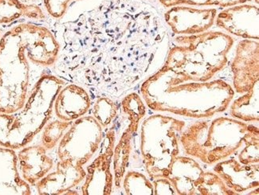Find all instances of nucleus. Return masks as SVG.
<instances>
[{"mask_svg": "<svg viewBox=\"0 0 259 195\" xmlns=\"http://www.w3.org/2000/svg\"><path fill=\"white\" fill-rule=\"evenodd\" d=\"M97 1L62 26L58 68L73 82L123 92L163 66L170 47L167 29L149 3Z\"/></svg>", "mask_w": 259, "mask_h": 195, "instance_id": "nucleus-1", "label": "nucleus"}, {"mask_svg": "<svg viewBox=\"0 0 259 195\" xmlns=\"http://www.w3.org/2000/svg\"><path fill=\"white\" fill-rule=\"evenodd\" d=\"M60 45L47 27L20 23L0 39V113H12L26 103L40 78L36 70L56 63Z\"/></svg>", "mask_w": 259, "mask_h": 195, "instance_id": "nucleus-2", "label": "nucleus"}, {"mask_svg": "<svg viewBox=\"0 0 259 195\" xmlns=\"http://www.w3.org/2000/svg\"><path fill=\"white\" fill-rule=\"evenodd\" d=\"M234 40L221 32L179 36L162 67L182 81L207 82L227 65Z\"/></svg>", "mask_w": 259, "mask_h": 195, "instance_id": "nucleus-3", "label": "nucleus"}, {"mask_svg": "<svg viewBox=\"0 0 259 195\" xmlns=\"http://www.w3.org/2000/svg\"><path fill=\"white\" fill-rule=\"evenodd\" d=\"M63 86L62 79L44 74L23 108L15 113H0V147L15 150L29 144L48 123L55 98Z\"/></svg>", "mask_w": 259, "mask_h": 195, "instance_id": "nucleus-4", "label": "nucleus"}, {"mask_svg": "<svg viewBox=\"0 0 259 195\" xmlns=\"http://www.w3.org/2000/svg\"><path fill=\"white\" fill-rule=\"evenodd\" d=\"M102 127L94 117H81L72 122L59 141V161L70 162L83 167L99 149Z\"/></svg>", "mask_w": 259, "mask_h": 195, "instance_id": "nucleus-5", "label": "nucleus"}, {"mask_svg": "<svg viewBox=\"0 0 259 195\" xmlns=\"http://www.w3.org/2000/svg\"><path fill=\"white\" fill-rule=\"evenodd\" d=\"M114 145L115 132L110 130L105 135L99 156L87 167L85 180L81 187L82 194H110L113 188L110 166Z\"/></svg>", "mask_w": 259, "mask_h": 195, "instance_id": "nucleus-6", "label": "nucleus"}, {"mask_svg": "<svg viewBox=\"0 0 259 195\" xmlns=\"http://www.w3.org/2000/svg\"><path fill=\"white\" fill-rule=\"evenodd\" d=\"M216 15V9L178 5L171 7L164 14V21L175 34L193 35L210 28L215 21Z\"/></svg>", "mask_w": 259, "mask_h": 195, "instance_id": "nucleus-7", "label": "nucleus"}, {"mask_svg": "<svg viewBox=\"0 0 259 195\" xmlns=\"http://www.w3.org/2000/svg\"><path fill=\"white\" fill-rule=\"evenodd\" d=\"M233 84L239 93L250 91L259 79V45L252 40H242L238 44L231 65Z\"/></svg>", "mask_w": 259, "mask_h": 195, "instance_id": "nucleus-8", "label": "nucleus"}, {"mask_svg": "<svg viewBox=\"0 0 259 195\" xmlns=\"http://www.w3.org/2000/svg\"><path fill=\"white\" fill-rule=\"evenodd\" d=\"M258 8L243 4L224 10L216 15L215 23L241 38L258 39Z\"/></svg>", "mask_w": 259, "mask_h": 195, "instance_id": "nucleus-9", "label": "nucleus"}, {"mask_svg": "<svg viewBox=\"0 0 259 195\" xmlns=\"http://www.w3.org/2000/svg\"><path fill=\"white\" fill-rule=\"evenodd\" d=\"M85 175L82 167L70 162L59 161L56 171L48 173L35 186L41 195L63 194L78 185L85 178Z\"/></svg>", "mask_w": 259, "mask_h": 195, "instance_id": "nucleus-10", "label": "nucleus"}, {"mask_svg": "<svg viewBox=\"0 0 259 195\" xmlns=\"http://www.w3.org/2000/svg\"><path fill=\"white\" fill-rule=\"evenodd\" d=\"M91 105L87 90L73 83L62 87L55 98L54 109L59 120L74 121L87 114Z\"/></svg>", "mask_w": 259, "mask_h": 195, "instance_id": "nucleus-11", "label": "nucleus"}, {"mask_svg": "<svg viewBox=\"0 0 259 195\" xmlns=\"http://www.w3.org/2000/svg\"><path fill=\"white\" fill-rule=\"evenodd\" d=\"M42 145L27 147L18 153V167L22 178L34 186L51 171L54 161Z\"/></svg>", "mask_w": 259, "mask_h": 195, "instance_id": "nucleus-12", "label": "nucleus"}, {"mask_svg": "<svg viewBox=\"0 0 259 195\" xmlns=\"http://www.w3.org/2000/svg\"><path fill=\"white\" fill-rule=\"evenodd\" d=\"M30 194V184L21 176L15 150L0 147V195Z\"/></svg>", "mask_w": 259, "mask_h": 195, "instance_id": "nucleus-13", "label": "nucleus"}, {"mask_svg": "<svg viewBox=\"0 0 259 195\" xmlns=\"http://www.w3.org/2000/svg\"><path fill=\"white\" fill-rule=\"evenodd\" d=\"M124 113L130 117V124L128 128L123 133L118 144L114 148V172L116 186H120V182L124 175L128 157L131 151V139L135 133L141 119L145 114V109L137 105H127L123 108Z\"/></svg>", "mask_w": 259, "mask_h": 195, "instance_id": "nucleus-14", "label": "nucleus"}, {"mask_svg": "<svg viewBox=\"0 0 259 195\" xmlns=\"http://www.w3.org/2000/svg\"><path fill=\"white\" fill-rule=\"evenodd\" d=\"M21 17L32 19H45L39 7L26 4L19 0H0V24L10 23Z\"/></svg>", "mask_w": 259, "mask_h": 195, "instance_id": "nucleus-15", "label": "nucleus"}, {"mask_svg": "<svg viewBox=\"0 0 259 195\" xmlns=\"http://www.w3.org/2000/svg\"><path fill=\"white\" fill-rule=\"evenodd\" d=\"M231 114L244 121H258V81L245 96L235 100Z\"/></svg>", "mask_w": 259, "mask_h": 195, "instance_id": "nucleus-16", "label": "nucleus"}, {"mask_svg": "<svg viewBox=\"0 0 259 195\" xmlns=\"http://www.w3.org/2000/svg\"><path fill=\"white\" fill-rule=\"evenodd\" d=\"M72 122L73 121H63V120H59L47 123L42 131L41 145L47 150L55 149L62 136L66 133L68 128H70Z\"/></svg>", "mask_w": 259, "mask_h": 195, "instance_id": "nucleus-17", "label": "nucleus"}, {"mask_svg": "<svg viewBox=\"0 0 259 195\" xmlns=\"http://www.w3.org/2000/svg\"><path fill=\"white\" fill-rule=\"evenodd\" d=\"M126 194H152L153 186L141 173L131 171L125 175L124 180Z\"/></svg>", "mask_w": 259, "mask_h": 195, "instance_id": "nucleus-18", "label": "nucleus"}, {"mask_svg": "<svg viewBox=\"0 0 259 195\" xmlns=\"http://www.w3.org/2000/svg\"><path fill=\"white\" fill-rule=\"evenodd\" d=\"M252 0H159V2L165 7L188 5V6H214L220 8H230L239 4H246Z\"/></svg>", "mask_w": 259, "mask_h": 195, "instance_id": "nucleus-19", "label": "nucleus"}, {"mask_svg": "<svg viewBox=\"0 0 259 195\" xmlns=\"http://www.w3.org/2000/svg\"><path fill=\"white\" fill-rule=\"evenodd\" d=\"M117 113V105L108 98H101L94 106V117L102 127H106L113 121Z\"/></svg>", "mask_w": 259, "mask_h": 195, "instance_id": "nucleus-20", "label": "nucleus"}, {"mask_svg": "<svg viewBox=\"0 0 259 195\" xmlns=\"http://www.w3.org/2000/svg\"><path fill=\"white\" fill-rule=\"evenodd\" d=\"M246 147L241 152L239 160L245 165L258 163V129L254 128L248 134L245 139Z\"/></svg>", "mask_w": 259, "mask_h": 195, "instance_id": "nucleus-21", "label": "nucleus"}, {"mask_svg": "<svg viewBox=\"0 0 259 195\" xmlns=\"http://www.w3.org/2000/svg\"><path fill=\"white\" fill-rule=\"evenodd\" d=\"M73 0H44L47 12L55 19H60L66 14L68 5Z\"/></svg>", "mask_w": 259, "mask_h": 195, "instance_id": "nucleus-22", "label": "nucleus"}, {"mask_svg": "<svg viewBox=\"0 0 259 195\" xmlns=\"http://www.w3.org/2000/svg\"><path fill=\"white\" fill-rule=\"evenodd\" d=\"M258 1L259 0H254V2H256V4H258Z\"/></svg>", "mask_w": 259, "mask_h": 195, "instance_id": "nucleus-23", "label": "nucleus"}, {"mask_svg": "<svg viewBox=\"0 0 259 195\" xmlns=\"http://www.w3.org/2000/svg\"><path fill=\"white\" fill-rule=\"evenodd\" d=\"M1 37H2V36H1V32H0V39H1Z\"/></svg>", "mask_w": 259, "mask_h": 195, "instance_id": "nucleus-24", "label": "nucleus"}, {"mask_svg": "<svg viewBox=\"0 0 259 195\" xmlns=\"http://www.w3.org/2000/svg\"><path fill=\"white\" fill-rule=\"evenodd\" d=\"M26 1H32V0H26Z\"/></svg>", "mask_w": 259, "mask_h": 195, "instance_id": "nucleus-25", "label": "nucleus"}]
</instances>
